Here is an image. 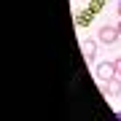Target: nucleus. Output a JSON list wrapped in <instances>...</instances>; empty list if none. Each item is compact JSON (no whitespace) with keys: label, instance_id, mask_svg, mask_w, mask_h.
Instances as JSON below:
<instances>
[{"label":"nucleus","instance_id":"nucleus-1","mask_svg":"<svg viewBox=\"0 0 121 121\" xmlns=\"http://www.w3.org/2000/svg\"><path fill=\"white\" fill-rule=\"evenodd\" d=\"M121 38V32H118V27H110V24H105V27H99V40L102 43H108V46H113L116 40Z\"/></svg>","mask_w":121,"mask_h":121},{"label":"nucleus","instance_id":"nucleus-6","mask_svg":"<svg viewBox=\"0 0 121 121\" xmlns=\"http://www.w3.org/2000/svg\"><path fill=\"white\" fill-rule=\"evenodd\" d=\"M116 27H118V32H121V22H118V24H116Z\"/></svg>","mask_w":121,"mask_h":121},{"label":"nucleus","instance_id":"nucleus-2","mask_svg":"<svg viewBox=\"0 0 121 121\" xmlns=\"http://www.w3.org/2000/svg\"><path fill=\"white\" fill-rule=\"evenodd\" d=\"M113 75H116V65H113V62H102V65H97V78H99V81L108 83Z\"/></svg>","mask_w":121,"mask_h":121},{"label":"nucleus","instance_id":"nucleus-4","mask_svg":"<svg viewBox=\"0 0 121 121\" xmlns=\"http://www.w3.org/2000/svg\"><path fill=\"white\" fill-rule=\"evenodd\" d=\"M113 65H116V75L121 78V56H118V59H113Z\"/></svg>","mask_w":121,"mask_h":121},{"label":"nucleus","instance_id":"nucleus-3","mask_svg":"<svg viewBox=\"0 0 121 121\" xmlns=\"http://www.w3.org/2000/svg\"><path fill=\"white\" fill-rule=\"evenodd\" d=\"M105 91H108V94H113V97H118V94H121V78L113 75L110 81L105 83Z\"/></svg>","mask_w":121,"mask_h":121},{"label":"nucleus","instance_id":"nucleus-7","mask_svg":"<svg viewBox=\"0 0 121 121\" xmlns=\"http://www.w3.org/2000/svg\"><path fill=\"white\" fill-rule=\"evenodd\" d=\"M118 121H121V113H118Z\"/></svg>","mask_w":121,"mask_h":121},{"label":"nucleus","instance_id":"nucleus-5","mask_svg":"<svg viewBox=\"0 0 121 121\" xmlns=\"http://www.w3.org/2000/svg\"><path fill=\"white\" fill-rule=\"evenodd\" d=\"M118 16H121V3H118Z\"/></svg>","mask_w":121,"mask_h":121}]
</instances>
